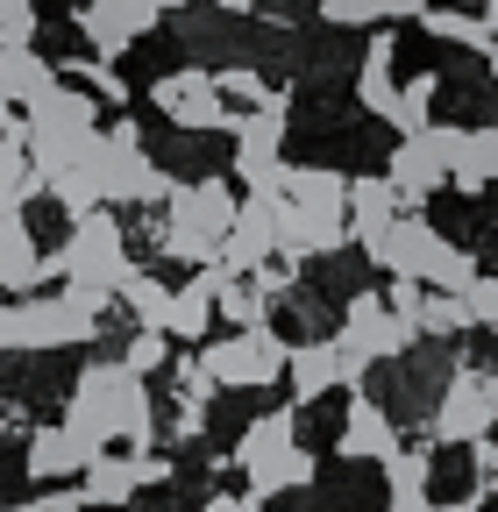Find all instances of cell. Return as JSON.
I'll use <instances>...</instances> for the list:
<instances>
[{
    "instance_id": "6da1fadb",
    "label": "cell",
    "mask_w": 498,
    "mask_h": 512,
    "mask_svg": "<svg viewBox=\"0 0 498 512\" xmlns=\"http://www.w3.org/2000/svg\"><path fill=\"white\" fill-rule=\"evenodd\" d=\"M65 420L86 434V441H150V384L129 370V363H86L65 392Z\"/></svg>"
},
{
    "instance_id": "7a4b0ae2",
    "label": "cell",
    "mask_w": 498,
    "mask_h": 512,
    "mask_svg": "<svg viewBox=\"0 0 498 512\" xmlns=\"http://www.w3.org/2000/svg\"><path fill=\"white\" fill-rule=\"evenodd\" d=\"M43 271H57L65 278V292L86 306V313H100V306H114V285H121V271H129V235H121V221L114 214H79L72 221V242L50 256Z\"/></svg>"
},
{
    "instance_id": "3957f363",
    "label": "cell",
    "mask_w": 498,
    "mask_h": 512,
    "mask_svg": "<svg viewBox=\"0 0 498 512\" xmlns=\"http://www.w3.org/2000/svg\"><path fill=\"white\" fill-rule=\"evenodd\" d=\"M228 463H242L249 498L306 491V484H314V456L299 448V406H278V413H264V420H249Z\"/></svg>"
},
{
    "instance_id": "277c9868",
    "label": "cell",
    "mask_w": 498,
    "mask_h": 512,
    "mask_svg": "<svg viewBox=\"0 0 498 512\" xmlns=\"http://www.w3.org/2000/svg\"><path fill=\"white\" fill-rule=\"evenodd\" d=\"M79 342H93V313L72 292H57V299L22 292L0 306V349H79Z\"/></svg>"
},
{
    "instance_id": "5b68a950",
    "label": "cell",
    "mask_w": 498,
    "mask_h": 512,
    "mask_svg": "<svg viewBox=\"0 0 498 512\" xmlns=\"http://www.w3.org/2000/svg\"><path fill=\"white\" fill-rule=\"evenodd\" d=\"M335 342H342V356H356V363H392V356H406V349L420 342V320H413V313H392L378 292H356Z\"/></svg>"
},
{
    "instance_id": "8992f818",
    "label": "cell",
    "mask_w": 498,
    "mask_h": 512,
    "mask_svg": "<svg viewBox=\"0 0 498 512\" xmlns=\"http://www.w3.org/2000/svg\"><path fill=\"white\" fill-rule=\"evenodd\" d=\"M456 136L463 128H413V136H399V150H392V164H385V178H392V192H399V207H420L434 185H449V157H456Z\"/></svg>"
},
{
    "instance_id": "52a82bcc",
    "label": "cell",
    "mask_w": 498,
    "mask_h": 512,
    "mask_svg": "<svg viewBox=\"0 0 498 512\" xmlns=\"http://www.w3.org/2000/svg\"><path fill=\"white\" fill-rule=\"evenodd\" d=\"M285 349H292V342H278L264 320H257V328H235L228 342H207V349H200V370H207L214 384H242V392H249V384H278Z\"/></svg>"
},
{
    "instance_id": "ba28073f",
    "label": "cell",
    "mask_w": 498,
    "mask_h": 512,
    "mask_svg": "<svg viewBox=\"0 0 498 512\" xmlns=\"http://www.w3.org/2000/svg\"><path fill=\"white\" fill-rule=\"evenodd\" d=\"M150 100H157L178 128H235V121H242V114H228V100H221V86H214L207 64H185V72L157 79Z\"/></svg>"
},
{
    "instance_id": "9c48e42d",
    "label": "cell",
    "mask_w": 498,
    "mask_h": 512,
    "mask_svg": "<svg viewBox=\"0 0 498 512\" xmlns=\"http://www.w3.org/2000/svg\"><path fill=\"white\" fill-rule=\"evenodd\" d=\"M498 420V399H491V377L477 370H456L442 384V406H434V441H484Z\"/></svg>"
},
{
    "instance_id": "30bf717a",
    "label": "cell",
    "mask_w": 498,
    "mask_h": 512,
    "mask_svg": "<svg viewBox=\"0 0 498 512\" xmlns=\"http://www.w3.org/2000/svg\"><path fill=\"white\" fill-rule=\"evenodd\" d=\"M363 370L370 363H356V356H342V342H292L285 349V377H292V399L306 406V399H321L328 384H363Z\"/></svg>"
},
{
    "instance_id": "8fae6325",
    "label": "cell",
    "mask_w": 498,
    "mask_h": 512,
    "mask_svg": "<svg viewBox=\"0 0 498 512\" xmlns=\"http://www.w3.org/2000/svg\"><path fill=\"white\" fill-rule=\"evenodd\" d=\"M278 256V200H249L235 207V221H228V235H221V264L228 271H264Z\"/></svg>"
},
{
    "instance_id": "7c38bea8",
    "label": "cell",
    "mask_w": 498,
    "mask_h": 512,
    "mask_svg": "<svg viewBox=\"0 0 498 512\" xmlns=\"http://www.w3.org/2000/svg\"><path fill=\"white\" fill-rule=\"evenodd\" d=\"M79 29H86V43H93L100 57H121L136 36L157 29V0H86V8H79Z\"/></svg>"
},
{
    "instance_id": "4fadbf2b",
    "label": "cell",
    "mask_w": 498,
    "mask_h": 512,
    "mask_svg": "<svg viewBox=\"0 0 498 512\" xmlns=\"http://www.w3.org/2000/svg\"><path fill=\"white\" fill-rule=\"evenodd\" d=\"M93 456H100V441H86V434L65 420V427H36L22 463H29V477H36V484H50V477H79Z\"/></svg>"
},
{
    "instance_id": "5bb4252c",
    "label": "cell",
    "mask_w": 498,
    "mask_h": 512,
    "mask_svg": "<svg viewBox=\"0 0 498 512\" xmlns=\"http://www.w3.org/2000/svg\"><path fill=\"white\" fill-rule=\"evenodd\" d=\"M399 448V427H392V413L378 406V399H349V427H342V448L335 456H356V463H385Z\"/></svg>"
},
{
    "instance_id": "9a60e30c",
    "label": "cell",
    "mask_w": 498,
    "mask_h": 512,
    "mask_svg": "<svg viewBox=\"0 0 498 512\" xmlns=\"http://www.w3.org/2000/svg\"><path fill=\"white\" fill-rule=\"evenodd\" d=\"M36 278H43V256H36L29 228H22V207H15V200H0V285L29 292Z\"/></svg>"
},
{
    "instance_id": "2e32d148",
    "label": "cell",
    "mask_w": 498,
    "mask_h": 512,
    "mask_svg": "<svg viewBox=\"0 0 498 512\" xmlns=\"http://www.w3.org/2000/svg\"><path fill=\"white\" fill-rule=\"evenodd\" d=\"M50 79H57L50 57H36L29 43H0V107H29Z\"/></svg>"
},
{
    "instance_id": "e0dca14e",
    "label": "cell",
    "mask_w": 498,
    "mask_h": 512,
    "mask_svg": "<svg viewBox=\"0 0 498 512\" xmlns=\"http://www.w3.org/2000/svg\"><path fill=\"white\" fill-rule=\"evenodd\" d=\"M79 491H86V505H114V512H121L143 484H136V463H129V456H107V448H100V456L79 470Z\"/></svg>"
},
{
    "instance_id": "ac0fdd59",
    "label": "cell",
    "mask_w": 498,
    "mask_h": 512,
    "mask_svg": "<svg viewBox=\"0 0 498 512\" xmlns=\"http://www.w3.org/2000/svg\"><path fill=\"white\" fill-rule=\"evenodd\" d=\"M207 320H214V292H207V278L178 285V292L164 299V335H171V342H207Z\"/></svg>"
},
{
    "instance_id": "d6986e66",
    "label": "cell",
    "mask_w": 498,
    "mask_h": 512,
    "mask_svg": "<svg viewBox=\"0 0 498 512\" xmlns=\"http://www.w3.org/2000/svg\"><path fill=\"white\" fill-rule=\"evenodd\" d=\"M449 178H456L463 192H477V185L498 178V128H463V136H456V157H449Z\"/></svg>"
},
{
    "instance_id": "ffe728a7",
    "label": "cell",
    "mask_w": 498,
    "mask_h": 512,
    "mask_svg": "<svg viewBox=\"0 0 498 512\" xmlns=\"http://www.w3.org/2000/svg\"><path fill=\"white\" fill-rule=\"evenodd\" d=\"M285 200L292 207H349V178L342 171H321V164H285Z\"/></svg>"
},
{
    "instance_id": "44dd1931",
    "label": "cell",
    "mask_w": 498,
    "mask_h": 512,
    "mask_svg": "<svg viewBox=\"0 0 498 512\" xmlns=\"http://www.w3.org/2000/svg\"><path fill=\"white\" fill-rule=\"evenodd\" d=\"M356 100H363L370 114H385V121H392V107H399V86H392V43H385V36L363 50V72H356Z\"/></svg>"
},
{
    "instance_id": "7402d4cb",
    "label": "cell",
    "mask_w": 498,
    "mask_h": 512,
    "mask_svg": "<svg viewBox=\"0 0 498 512\" xmlns=\"http://www.w3.org/2000/svg\"><path fill=\"white\" fill-rule=\"evenodd\" d=\"M114 299H121V306H129V313L143 320V328H164V299H171V285L129 264V271H121V285H114Z\"/></svg>"
},
{
    "instance_id": "603a6c76",
    "label": "cell",
    "mask_w": 498,
    "mask_h": 512,
    "mask_svg": "<svg viewBox=\"0 0 498 512\" xmlns=\"http://www.w3.org/2000/svg\"><path fill=\"white\" fill-rule=\"evenodd\" d=\"M470 278H477V256L456 249V242H434L427 264H420V285H434V292H463Z\"/></svg>"
},
{
    "instance_id": "cb8c5ba5",
    "label": "cell",
    "mask_w": 498,
    "mask_h": 512,
    "mask_svg": "<svg viewBox=\"0 0 498 512\" xmlns=\"http://www.w3.org/2000/svg\"><path fill=\"white\" fill-rule=\"evenodd\" d=\"M36 192H43V178H36V164H29V150H22V136H0V200L29 207Z\"/></svg>"
},
{
    "instance_id": "d4e9b609",
    "label": "cell",
    "mask_w": 498,
    "mask_h": 512,
    "mask_svg": "<svg viewBox=\"0 0 498 512\" xmlns=\"http://www.w3.org/2000/svg\"><path fill=\"white\" fill-rule=\"evenodd\" d=\"M434 36H442V43H470V50H491V22L484 15H456V8H427L420 15Z\"/></svg>"
},
{
    "instance_id": "484cf974",
    "label": "cell",
    "mask_w": 498,
    "mask_h": 512,
    "mask_svg": "<svg viewBox=\"0 0 498 512\" xmlns=\"http://www.w3.org/2000/svg\"><path fill=\"white\" fill-rule=\"evenodd\" d=\"M57 72L79 79V86H86L93 100H107V107H129V79H121L114 64H86V57H79V64H57Z\"/></svg>"
},
{
    "instance_id": "4316f807",
    "label": "cell",
    "mask_w": 498,
    "mask_h": 512,
    "mask_svg": "<svg viewBox=\"0 0 498 512\" xmlns=\"http://www.w3.org/2000/svg\"><path fill=\"white\" fill-rule=\"evenodd\" d=\"M420 335H463L470 328V313H463V299L456 292H420Z\"/></svg>"
},
{
    "instance_id": "83f0119b",
    "label": "cell",
    "mask_w": 498,
    "mask_h": 512,
    "mask_svg": "<svg viewBox=\"0 0 498 512\" xmlns=\"http://www.w3.org/2000/svg\"><path fill=\"white\" fill-rule=\"evenodd\" d=\"M434 93H442V79H434V72H427V79H413V86L399 93V107H392V128H399V136H413V128H427V121H434V114H427V107H434Z\"/></svg>"
},
{
    "instance_id": "f1b7e54d",
    "label": "cell",
    "mask_w": 498,
    "mask_h": 512,
    "mask_svg": "<svg viewBox=\"0 0 498 512\" xmlns=\"http://www.w3.org/2000/svg\"><path fill=\"white\" fill-rule=\"evenodd\" d=\"M427 448H392L385 456V477H392V491H427Z\"/></svg>"
},
{
    "instance_id": "f546056e",
    "label": "cell",
    "mask_w": 498,
    "mask_h": 512,
    "mask_svg": "<svg viewBox=\"0 0 498 512\" xmlns=\"http://www.w3.org/2000/svg\"><path fill=\"white\" fill-rule=\"evenodd\" d=\"M456 299H463V313H470V328H498V278H484V271H477Z\"/></svg>"
},
{
    "instance_id": "4dcf8cb0",
    "label": "cell",
    "mask_w": 498,
    "mask_h": 512,
    "mask_svg": "<svg viewBox=\"0 0 498 512\" xmlns=\"http://www.w3.org/2000/svg\"><path fill=\"white\" fill-rule=\"evenodd\" d=\"M121 363H129L136 377H150V370H164V363H171V335H164V328H143V335L129 342V356H121Z\"/></svg>"
},
{
    "instance_id": "1f68e13d",
    "label": "cell",
    "mask_w": 498,
    "mask_h": 512,
    "mask_svg": "<svg viewBox=\"0 0 498 512\" xmlns=\"http://www.w3.org/2000/svg\"><path fill=\"white\" fill-rule=\"evenodd\" d=\"M321 15L335 29H378L385 22V0H321Z\"/></svg>"
},
{
    "instance_id": "d6a6232c",
    "label": "cell",
    "mask_w": 498,
    "mask_h": 512,
    "mask_svg": "<svg viewBox=\"0 0 498 512\" xmlns=\"http://www.w3.org/2000/svg\"><path fill=\"white\" fill-rule=\"evenodd\" d=\"M214 86H221V100H249V107L264 100V79L249 72V64H235V72H214Z\"/></svg>"
},
{
    "instance_id": "836d02e7",
    "label": "cell",
    "mask_w": 498,
    "mask_h": 512,
    "mask_svg": "<svg viewBox=\"0 0 498 512\" xmlns=\"http://www.w3.org/2000/svg\"><path fill=\"white\" fill-rule=\"evenodd\" d=\"M129 463H136V484H171V456H157V448H150V441L136 448V456H129Z\"/></svg>"
},
{
    "instance_id": "e575fe53",
    "label": "cell",
    "mask_w": 498,
    "mask_h": 512,
    "mask_svg": "<svg viewBox=\"0 0 498 512\" xmlns=\"http://www.w3.org/2000/svg\"><path fill=\"white\" fill-rule=\"evenodd\" d=\"M43 512H86V491H50V498H36Z\"/></svg>"
},
{
    "instance_id": "d590c367",
    "label": "cell",
    "mask_w": 498,
    "mask_h": 512,
    "mask_svg": "<svg viewBox=\"0 0 498 512\" xmlns=\"http://www.w3.org/2000/svg\"><path fill=\"white\" fill-rule=\"evenodd\" d=\"M427 0H385V22H420Z\"/></svg>"
},
{
    "instance_id": "8d00e7d4",
    "label": "cell",
    "mask_w": 498,
    "mask_h": 512,
    "mask_svg": "<svg viewBox=\"0 0 498 512\" xmlns=\"http://www.w3.org/2000/svg\"><path fill=\"white\" fill-rule=\"evenodd\" d=\"M477 448V470H484V484H498V448H491V434L484 441H470Z\"/></svg>"
},
{
    "instance_id": "74e56055",
    "label": "cell",
    "mask_w": 498,
    "mask_h": 512,
    "mask_svg": "<svg viewBox=\"0 0 498 512\" xmlns=\"http://www.w3.org/2000/svg\"><path fill=\"white\" fill-rule=\"evenodd\" d=\"M392 512H434L427 491H392Z\"/></svg>"
},
{
    "instance_id": "f35d334b",
    "label": "cell",
    "mask_w": 498,
    "mask_h": 512,
    "mask_svg": "<svg viewBox=\"0 0 498 512\" xmlns=\"http://www.w3.org/2000/svg\"><path fill=\"white\" fill-rule=\"evenodd\" d=\"M257 505H264V498H214L207 512H257Z\"/></svg>"
},
{
    "instance_id": "ab89813d",
    "label": "cell",
    "mask_w": 498,
    "mask_h": 512,
    "mask_svg": "<svg viewBox=\"0 0 498 512\" xmlns=\"http://www.w3.org/2000/svg\"><path fill=\"white\" fill-rule=\"evenodd\" d=\"M434 512H484V498H456V505H434Z\"/></svg>"
},
{
    "instance_id": "60d3db41",
    "label": "cell",
    "mask_w": 498,
    "mask_h": 512,
    "mask_svg": "<svg viewBox=\"0 0 498 512\" xmlns=\"http://www.w3.org/2000/svg\"><path fill=\"white\" fill-rule=\"evenodd\" d=\"M214 8H221V15H242V8H249V0H214Z\"/></svg>"
},
{
    "instance_id": "b9f144b4",
    "label": "cell",
    "mask_w": 498,
    "mask_h": 512,
    "mask_svg": "<svg viewBox=\"0 0 498 512\" xmlns=\"http://www.w3.org/2000/svg\"><path fill=\"white\" fill-rule=\"evenodd\" d=\"M171 8H193V0H157V15H171Z\"/></svg>"
},
{
    "instance_id": "7bdbcfd3",
    "label": "cell",
    "mask_w": 498,
    "mask_h": 512,
    "mask_svg": "<svg viewBox=\"0 0 498 512\" xmlns=\"http://www.w3.org/2000/svg\"><path fill=\"white\" fill-rule=\"evenodd\" d=\"M484 57H491V79H498V43H491V50H484Z\"/></svg>"
},
{
    "instance_id": "ee69618b",
    "label": "cell",
    "mask_w": 498,
    "mask_h": 512,
    "mask_svg": "<svg viewBox=\"0 0 498 512\" xmlns=\"http://www.w3.org/2000/svg\"><path fill=\"white\" fill-rule=\"evenodd\" d=\"M8 512H43V505H36V498H29V505H8Z\"/></svg>"
},
{
    "instance_id": "f6af8a7d",
    "label": "cell",
    "mask_w": 498,
    "mask_h": 512,
    "mask_svg": "<svg viewBox=\"0 0 498 512\" xmlns=\"http://www.w3.org/2000/svg\"><path fill=\"white\" fill-rule=\"evenodd\" d=\"M86 512H114V505H86Z\"/></svg>"
},
{
    "instance_id": "bcb514c9",
    "label": "cell",
    "mask_w": 498,
    "mask_h": 512,
    "mask_svg": "<svg viewBox=\"0 0 498 512\" xmlns=\"http://www.w3.org/2000/svg\"><path fill=\"white\" fill-rule=\"evenodd\" d=\"M491 399H498V377H491Z\"/></svg>"
}]
</instances>
